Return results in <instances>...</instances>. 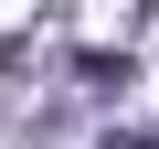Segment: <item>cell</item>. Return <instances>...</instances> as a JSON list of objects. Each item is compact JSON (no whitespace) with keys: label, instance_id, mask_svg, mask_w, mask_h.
<instances>
[{"label":"cell","instance_id":"6da1fadb","mask_svg":"<svg viewBox=\"0 0 159 149\" xmlns=\"http://www.w3.org/2000/svg\"><path fill=\"white\" fill-rule=\"evenodd\" d=\"M106 149H159V138H106Z\"/></svg>","mask_w":159,"mask_h":149}]
</instances>
